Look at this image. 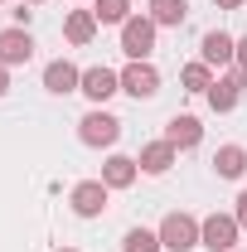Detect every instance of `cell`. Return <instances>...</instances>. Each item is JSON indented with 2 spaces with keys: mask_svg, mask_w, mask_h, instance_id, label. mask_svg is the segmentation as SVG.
<instances>
[{
  "mask_svg": "<svg viewBox=\"0 0 247 252\" xmlns=\"http://www.w3.org/2000/svg\"><path fill=\"white\" fill-rule=\"evenodd\" d=\"M107 199H112V189L102 185V180H78V185L68 189V204H73L78 219H102L107 214Z\"/></svg>",
  "mask_w": 247,
  "mask_h": 252,
  "instance_id": "obj_7",
  "label": "cell"
},
{
  "mask_svg": "<svg viewBox=\"0 0 247 252\" xmlns=\"http://www.w3.org/2000/svg\"><path fill=\"white\" fill-rule=\"evenodd\" d=\"M54 252H78V248H54Z\"/></svg>",
  "mask_w": 247,
  "mask_h": 252,
  "instance_id": "obj_26",
  "label": "cell"
},
{
  "mask_svg": "<svg viewBox=\"0 0 247 252\" xmlns=\"http://www.w3.org/2000/svg\"><path fill=\"white\" fill-rule=\"evenodd\" d=\"M122 252H165V248H160V233L155 228H126Z\"/></svg>",
  "mask_w": 247,
  "mask_h": 252,
  "instance_id": "obj_20",
  "label": "cell"
},
{
  "mask_svg": "<svg viewBox=\"0 0 247 252\" xmlns=\"http://www.w3.org/2000/svg\"><path fill=\"white\" fill-rule=\"evenodd\" d=\"M165 141H170L175 151H194V146H204V122L189 117V112H175V117L165 122Z\"/></svg>",
  "mask_w": 247,
  "mask_h": 252,
  "instance_id": "obj_11",
  "label": "cell"
},
{
  "mask_svg": "<svg viewBox=\"0 0 247 252\" xmlns=\"http://www.w3.org/2000/svg\"><path fill=\"white\" fill-rule=\"evenodd\" d=\"M199 59L209 63V68H228V63L238 59V39H233V34H223V30H209L204 34V39H199Z\"/></svg>",
  "mask_w": 247,
  "mask_h": 252,
  "instance_id": "obj_12",
  "label": "cell"
},
{
  "mask_svg": "<svg viewBox=\"0 0 247 252\" xmlns=\"http://www.w3.org/2000/svg\"><path fill=\"white\" fill-rule=\"evenodd\" d=\"M25 5H44V0H25Z\"/></svg>",
  "mask_w": 247,
  "mask_h": 252,
  "instance_id": "obj_27",
  "label": "cell"
},
{
  "mask_svg": "<svg viewBox=\"0 0 247 252\" xmlns=\"http://www.w3.org/2000/svg\"><path fill=\"white\" fill-rule=\"evenodd\" d=\"M214 5H218V10H243L247 0H214Z\"/></svg>",
  "mask_w": 247,
  "mask_h": 252,
  "instance_id": "obj_25",
  "label": "cell"
},
{
  "mask_svg": "<svg viewBox=\"0 0 247 252\" xmlns=\"http://www.w3.org/2000/svg\"><path fill=\"white\" fill-rule=\"evenodd\" d=\"M180 160V151L160 136V141H146L141 146V156H136V165H141V175H170V165Z\"/></svg>",
  "mask_w": 247,
  "mask_h": 252,
  "instance_id": "obj_14",
  "label": "cell"
},
{
  "mask_svg": "<svg viewBox=\"0 0 247 252\" xmlns=\"http://www.w3.org/2000/svg\"><path fill=\"white\" fill-rule=\"evenodd\" d=\"M214 78H218V73H214L204 59H194V63H185V68H180V88H185V93H194V97L209 93V88H214Z\"/></svg>",
  "mask_w": 247,
  "mask_h": 252,
  "instance_id": "obj_18",
  "label": "cell"
},
{
  "mask_svg": "<svg viewBox=\"0 0 247 252\" xmlns=\"http://www.w3.org/2000/svg\"><path fill=\"white\" fill-rule=\"evenodd\" d=\"M155 233H160V248H165V252H194V248H199V219L185 214V209L165 214Z\"/></svg>",
  "mask_w": 247,
  "mask_h": 252,
  "instance_id": "obj_2",
  "label": "cell"
},
{
  "mask_svg": "<svg viewBox=\"0 0 247 252\" xmlns=\"http://www.w3.org/2000/svg\"><path fill=\"white\" fill-rule=\"evenodd\" d=\"M238 219L233 214H209V219H199V248L209 252H233L238 248Z\"/></svg>",
  "mask_w": 247,
  "mask_h": 252,
  "instance_id": "obj_5",
  "label": "cell"
},
{
  "mask_svg": "<svg viewBox=\"0 0 247 252\" xmlns=\"http://www.w3.org/2000/svg\"><path fill=\"white\" fill-rule=\"evenodd\" d=\"M155 34H160V25H155L146 10L131 15V20L122 25V54L126 59H151L155 54Z\"/></svg>",
  "mask_w": 247,
  "mask_h": 252,
  "instance_id": "obj_3",
  "label": "cell"
},
{
  "mask_svg": "<svg viewBox=\"0 0 247 252\" xmlns=\"http://www.w3.org/2000/svg\"><path fill=\"white\" fill-rule=\"evenodd\" d=\"M233 68H238V73H243V78H247V34H243V39H238V59H233Z\"/></svg>",
  "mask_w": 247,
  "mask_h": 252,
  "instance_id": "obj_22",
  "label": "cell"
},
{
  "mask_svg": "<svg viewBox=\"0 0 247 252\" xmlns=\"http://www.w3.org/2000/svg\"><path fill=\"white\" fill-rule=\"evenodd\" d=\"M44 88L54 97H68V93H78L83 88V68L78 63H68V59H54V63H44Z\"/></svg>",
  "mask_w": 247,
  "mask_h": 252,
  "instance_id": "obj_13",
  "label": "cell"
},
{
  "mask_svg": "<svg viewBox=\"0 0 247 252\" xmlns=\"http://www.w3.org/2000/svg\"><path fill=\"white\" fill-rule=\"evenodd\" d=\"M214 175L218 180H243L247 175V146H238V141L218 146L214 151Z\"/></svg>",
  "mask_w": 247,
  "mask_h": 252,
  "instance_id": "obj_16",
  "label": "cell"
},
{
  "mask_svg": "<svg viewBox=\"0 0 247 252\" xmlns=\"http://www.w3.org/2000/svg\"><path fill=\"white\" fill-rule=\"evenodd\" d=\"M78 93L88 97L93 107H107L112 97L122 93V73L107 68V63H93V68H83V88H78Z\"/></svg>",
  "mask_w": 247,
  "mask_h": 252,
  "instance_id": "obj_6",
  "label": "cell"
},
{
  "mask_svg": "<svg viewBox=\"0 0 247 252\" xmlns=\"http://www.w3.org/2000/svg\"><path fill=\"white\" fill-rule=\"evenodd\" d=\"M97 180H102V185L117 194V189H131L136 180H141V165H136V156H122V151H112V156L102 160V175H97Z\"/></svg>",
  "mask_w": 247,
  "mask_h": 252,
  "instance_id": "obj_10",
  "label": "cell"
},
{
  "mask_svg": "<svg viewBox=\"0 0 247 252\" xmlns=\"http://www.w3.org/2000/svg\"><path fill=\"white\" fill-rule=\"evenodd\" d=\"M243 93H247V78L233 68V73H218V78H214V88L204 93V102H209L214 112H233V107L243 102Z\"/></svg>",
  "mask_w": 247,
  "mask_h": 252,
  "instance_id": "obj_8",
  "label": "cell"
},
{
  "mask_svg": "<svg viewBox=\"0 0 247 252\" xmlns=\"http://www.w3.org/2000/svg\"><path fill=\"white\" fill-rule=\"evenodd\" d=\"M93 15H97V25H117L122 30L136 10H131V0H93Z\"/></svg>",
  "mask_w": 247,
  "mask_h": 252,
  "instance_id": "obj_19",
  "label": "cell"
},
{
  "mask_svg": "<svg viewBox=\"0 0 247 252\" xmlns=\"http://www.w3.org/2000/svg\"><path fill=\"white\" fill-rule=\"evenodd\" d=\"M233 219H238V228L247 233V189L238 194V199H233Z\"/></svg>",
  "mask_w": 247,
  "mask_h": 252,
  "instance_id": "obj_21",
  "label": "cell"
},
{
  "mask_svg": "<svg viewBox=\"0 0 247 252\" xmlns=\"http://www.w3.org/2000/svg\"><path fill=\"white\" fill-rule=\"evenodd\" d=\"M10 93V68H5V63H0V97Z\"/></svg>",
  "mask_w": 247,
  "mask_h": 252,
  "instance_id": "obj_24",
  "label": "cell"
},
{
  "mask_svg": "<svg viewBox=\"0 0 247 252\" xmlns=\"http://www.w3.org/2000/svg\"><path fill=\"white\" fill-rule=\"evenodd\" d=\"M34 59V34L20 30V25H10V30H0V63L5 68H25Z\"/></svg>",
  "mask_w": 247,
  "mask_h": 252,
  "instance_id": "obj_9",
  "label": "cell"
},
{
  "mask_svg": "<svg viewBox=\"0 0 247 252\" xmlns=\"http://www.w3.org/2000/svg\"><path fill=\"white\" fill-rule=\"evenodd\" d=\"M146 15H151L160 30H180L189 20V0H146Z\"/></svg>",
  "mask_w": 247,
  "mask_h": 252,
  "instance_id": "obj_17",
  "label": "cell"
},
{
  "mask_svg": "<svg viewBox=\"0 0 247 252\" xmlns=\"http://www.w3.org/2000/svg\"><path fill=\"white\" fill-rule=\"evenodd\" d=\"M30 20H34V10L20 0V10H15V25H20V30H30Z\"/></svg>",
  "mask_w": 247,
  "mask_h": 252,
  "instance_id": "obj_23",
  "label": "cell"
},
{
  "mask_svg": "<svg viewBox=\"0 0 247 252\" xmlns=\"http://www.w3.org/2000/svg\"><path fill=\"white\" fill-rule=\"evenodd\" d=\"M233 252H238V248H233Z\"/></svg>",
  "mask_w": 247,
  "mask_h": 252,
  "instance_id": "obj_29",
  "label": "cell"
},
{
  "mask_svg": "<svg viewBox=\"0 0 247 252\" xmlns=\"http://www.w3.org/2000/svg\"><path fill=\"white\" fill-rule=\"evenodd\" d=\"M78 141H83L88 151H112V146L122 141V117H112L107 107H93V112L78 122Z\"/></svg>",
  "mask_w": 247,
  "mask_h": 252,
  "instance_id": "obj_1",
  "label": "cell"
},
{
  "mask_svg": "<svg viewBox=\"0 0 247 252\" xmlns=\"http://www.w3.org/2000/svg\"><path fill=\"white\" fill-rule=\"evenodd\" d=\"M0 5H5V0H0Z\"/></svg>",
  "mask_w": 247,
  "mask_h": 252,
  "instance_id": "obj_28",
  "label": "cell"
},
{
  "mask_svg": "<svg viewBox=\"0 0 247 252\" xmlns=\"http://www.w3.org/2000/svg\"><path fill=\"white\" fill-rule=\"evenodd\" d=\"M97 30H102V25H97V15H93V10H68V15H63V39H68L73 49L93 44V39H97Z\"/></svg>",
  "mask_w": 247,
  "mask_h": 252,
  "instance_id": "obj_15",
  "label": "cell"
},
{
  "mask_svg": "<svg viewBox=\"0 0 247 252\" xmlns=\"http://www.w3.org/2000/svg\"><path fill=\"white\" fill-rule=\"evenodd\" d=\"M122 93L136 97V102H151V97L160 93V68H155L151 59H126V68H122Z\"/></svg>",
  "mask_w": 247,
  "mask_h": 252,
  "instance_id": "obj_4",
  "label": "cell"
}]
</instances>
